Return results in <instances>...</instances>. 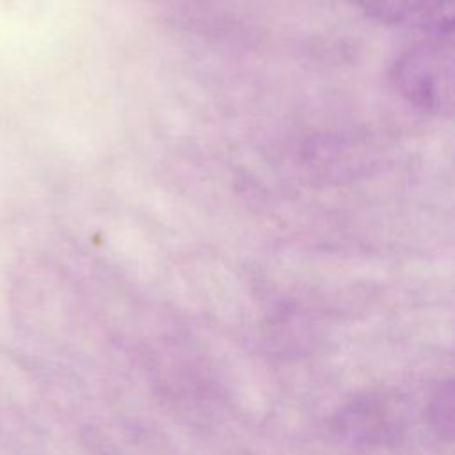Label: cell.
Masks as SVG:
<instances>
[{
    "label": "cell",
    "mask_w": 455,
    "mask_h": 455,
    "mask_svg": "<svg viewBox=\"0 0 455 455\" xmlns=\"http://www.w3.org/2000/svg\"><path fill=\"white\" fill-rule=\"evenodd\" d=\"M370 18L427 34L453 30L455 0H352Z\"/></svg>",
    "instance_id": "obj_2"
},
{
    "label": "cell",
    "mask_w": 455,
    "mask_h": 455,
    "mask_svg": "<svg viewBox=\"0 0 455 455\" xmlns=\"http://www.w3.org/2000/svg\"><path fill=\"white\" fill-rule=\"evenodd\" d=\"M396 91L412 105L450 116L453 108V30L428 34L405 50L391 71Z\"/></svg>",
    "instance_id": "obj_1"
}]
</instances>
